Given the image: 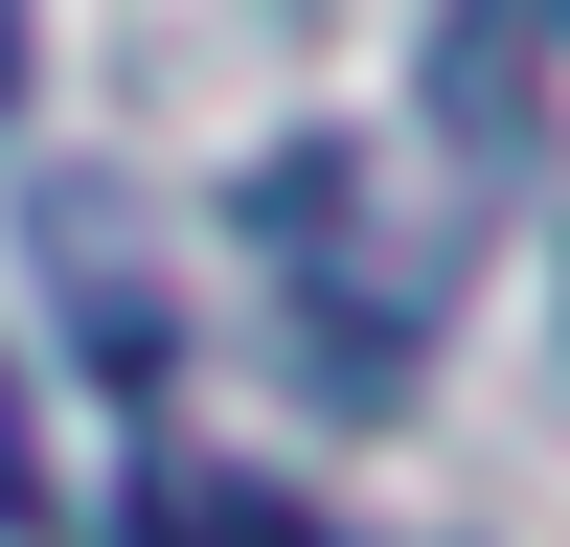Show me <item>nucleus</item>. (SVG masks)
<instances>
[{"label": "nucleus", "mask_w": 570, "mask_h": 547, "mask_svg": "<svg viewBox=\"0 0 570 547\" xmlns=\"http://www.w3.org/2000/svg\"><path fill=\"white\" fill-rule=\"evenodd\" d=\"M137 547H320V525H297L274 479H160V501H137Z\"/></svg>", "instance_id": "obj_1"}, {"label": "nucleus", "mask_w": 570, "mask_h": 547, "mask_svg": "<svg viewBox=\"0 0 570 547\" xmlns=\"http://www.w3.org/2000/svg\"><path fill=\"white\" fill-rule=\"evenodd\" d=\"M0 525H46V434H23V365H0Z\"/></svg>", "instance_id": "obj_2"}, {"label": "nucleus", "mask_w": 570, "mask_h": 547, "mask_svg": "<svg viewBox=\"0 0 570 547\" xmlns=\"http://www.w3.org/2000/svg\"><path fill=\"white\" fill-rule=\"evenodd\" d=\"M0 91H23V0H0Z\"/></svg>", "instance_id": "obj_3"}]
</instances>
